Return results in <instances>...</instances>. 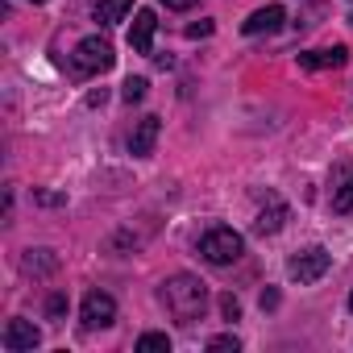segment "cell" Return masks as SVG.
I'll return each mask as SVG.
<instances>
[{
	"label": "cell",
	"instance_id": "obj_1",
	"mask_svg": "<svg viewBox=\"0 0 353 353\" xmlns=\"http://www.w3.org/2000/svg\"><path fill=\"white\" fill-rule=\"evenodd\" d=\"M162 303L179 324H196L208 307V287L196 274H174V279L162 283Z\"/></svg>",
	"mask_w": 353,
	"mask_h": 353
},
{
	"label": "cell",
	"instance_id": "obj_2",
	"mask_svg": "<svg viewBox=\"0 0 353 353\" xmlns=\"http://www.w3.org/2000/svg\"><path fill=\"white\" fill-rule=\"evenodd\" d=\"M241 254H245V237L237 229H229V225H212L200 237V258L208 266H233Z\"/></svg>",
	"mask_w": 353,
	"mask_h": 353
},
{
	"label": "cell",
	"instance_id": "obj_3",
	"mask_svg": "<svg viewBox=\"0 0 353 353\" xmlns=\"http://www.w3.org/2000/svg\"><path fill=\"white\" fill-rule=\"evenodd\" d=\"M328 266H332V254H328L324 245H307V250H299V254L287 262V274H291L295 283H316V279L328 274Z\"/></svg>",
	"mask_w": 353,
	"mask_h": 353
},
{
	"label": "cell",
	"instance_id": "obj_4",
	"mask_svg": "<svg viewBox=\"0 0 353 353\" xmlns=\"http://www.w3.org/2000/svg\"><path fill=\"white\" fill-rule=\"evenodd\" d=\"M117 63V54H112V42L108 38H83L79 46H75V67L83 71V75H100V71H108Z\"/></svg>",
	"mask_w": 353,
	"mask_h": 353
},
{
	"label": "cell",
	"instance_id": "obj_5",
	"mask_svg": "<svg viewBox=\"0 0 353 353\" xmlns=\"http://www.w3.org/2000/svg\"><path fill=\"white\" fill-rule=\"evenodd\" d=\"M79 320H83L88 332L108 328V324L117 320V299H112L108 291H88V295H83V312H79Z\"/></svg>",
	"mask_w": 353,
	"mask_h": 353
},
{
	"label": "cell",
	"instance_id": "obj_6",
	"mask_svg": "<svg viewBox=\"0 0 353 353\" xmlns=\"http://www.w3.org/2000/svg\"><path fill=\"white\" fill-rule=\"evenodd\" d=\"M0 345H5L9 353H34V349L42 345V332H38L30 320H21V316H17V320H9V324H5V332H0Z\"/></svg>",
	"mask_w": 353,
	"mask_h": 353
},
{
	"label": "cell",
	"instance_id": "obj_7",
	"mask_svg": "<svg viewBox=\"0 0 353 353\" xmlns=\"http://www.w3.org/2000/svg\"><path fill=\"white\" fill-rule=\"evenodd\" d=\"M349 63V46H324V50H307L299 54V67L303 71H336Z\"/></svg>",
	"mask_w": 353,
	"mask_h": 353
},
{
	"label": "cell",
	"instance_id": "obj_8",
	"mask_svg": "<svg viewBox=\"0 0 353 353\" xmlns=\"http://www.w3.org/2000/svg\"><path fill=\"white\" fill-rule=\"evenodd\" d=\"M287 221H291V208H287L279 196H270V200H266V208H262V212H258V221H254V233H262V237H274V233H279Z\"/></svg>",
	"mask_w": 353,
	"mask_h": 353
},
{
	"label": "cell",
	"instance_id": "obj_9",
	"mask_svg": "<svg viewBox=\"0 0 353 353\" xmlns=\"http://www.w3.org/2000/svg\"><path fill=\"white\" fill-rule=\"evenodd\" d=\"M283 21H287L283 5H266V9L250 13V21L241 26V34H250V38H258V34H274V30H283Z\"/></svg>",
	"mask_w": 353,
	"mask_h": 353
},
{
	"label": "cell",
	"instance_id": "obj_10",
	"mask_svg": "<svg viewBox=\"0 0 353 353\" xmlns=\"http://www.w3.org/2000/svg\"><path fill=\"white\" fill-rule=\"evenodd\" d=\"M154 30H158V17H154V9H137V17H133V30H129V46H133L137 54H150V46H154Z\"/></svg>",
	"mask_w": 353,
	"mask_h": 353
},
{
	"label": "cell",
	"instance_id": "obj_11",
	"mask_svg": "<svg viewBox=\"0 0 353 353\" xmlns=\"http://www.w3.org/2000/svg\"><path fill=\"white\" fill-rule=\"evenodd\" d=\"M158 117H141L137 121V129H133V137H129V154L133 158H150L154 154V141H158Z\"/></svg>",
	"mask_w": 353,
	"mask_h": 353
},
{
	"label": "cell",
	"instance_id": "obj_12",
	"mask_svg": "<svg viewBox=\"0 0 353 353\" xmlns=\"http://www.w3.org/2000/svg\"><path fill=\"white\" fill-rule=\"evenodd\" d=\"M54 266H59L54 250H30V254H26V262H21V270H26V274H50Z\"/></svg>",
	"mask_w": 353,
	"mask_h": 353
},
{
	"label": "cell",
	"instance_id": "obj_13",
	"mask_svg": "<svg viewBox=\"0 0 353 353\" xmlns=\"http://www.w3.org/2000/svg\"><path fill=\"white\" fill-rule=\"evenodd\" d=\"M129 9H133V0H100V5H96V21L117 26V21H125Z\"/></svg>",
	"mask_w": 353,
	"mask_h": 353
},
{
	"label": "cell",
	"instance_id": "obj_14",
	"mask_svg": "<svg viewBox=\"0 0 353 353\" xmlns=\"http://www.w3.org/2000/svg\"><path fill=\"white\" fill-rule=\"evenodd\" d=\"M332 208L336 212H353V179L341 170V183L332 188Z\"/></svg>",
	"mask_w": 353,
	"mask_h": 353
},
{
	"label": "cell",
	"instance_id": "obj_15",
	"mask_svg": "<svg viewBox=\"0 0 353 353\" xmlns=\"http://www.w3.org/2000/svg\"><path fill=\"white\" fill-rule=\"evenodd\" d=\"M137 353H170V336L166 332H141L137 336Z\"/></svg>",
	"mask_w": 353,
	"mask_h": 353
},
{
	"label": "cell",
	"instance_id": "obj_16",
	"mask_svg": "<svg viewBox=\"0 0 353 353\" xmlns=\"http://www.w3.org/2000/svg\"><path fill=\"white\" fill-rule=\"evenodd\" d=\"M145 88H150V83H145L141 75H133V79H125V88H121V100H125V104H137V100H145Z\"/></svg>",
	"mask_w": 353,
	"mask_h": 353
},
{
	"label": "cell",
	"instance_id": "obj_17",
	"mask_svg": "<svg viewBox=\"0 0 353 353\" xmlns=\"http://www.w3.org/2000/svg\"><path fill=\"white\" fill-rule=\"evenodd\" d=\"M208 349H212V353H221V349H233V353H237V349H241V341H237L233 332H225V336H212V341H208Z\"/></svg>",
	"mask_w": 353,
	"mask_h": 353
},
{
	"label": "cell",
	"instance_id": "obj_18",
	"mask_svg": "<svg viewBox=\"0 0 353 353\" xmlns=\"http://www.w3.org/2000/svg\"><path fill=\"white\" fill-rule=\"evenodd\" d=\"M46 316H50V320H63V316H67V295H50Z\"/></svg>",
	"mask_w": 353,
	"mask_h": 353
},
{
	"label": "cell",
	"instance_id": "obj_19",
	"mask_svg": "<svg viewBox=\"0 0 353 353\" xmlns=\"http://www.w3.org/2000/svg\"><path fill=\"white\" fill-rule=\"evenodd\" d=\"M221 312H225V320H241V303H237V295H221Z\"/></svg>",
	"mask_w": 353,
	"mask_h": 353
},
{
	"label": "cell",
	"instance_id": "obj_20",
	"mask_svg": "<svg viewBox=\"0 0 353 353\" xmlns=\"http://www.w3.org/2000/svg\"><path fill=\"white\" fill-rule=\"evenodd\" d=\"M162 5H166V9H174V13H188V9H196V5H200V0H162Z\"/></svg>",
	"mask_w": 353,
	"mask_h": 353
},
{
	"label": "cell",
	"instance_id": "obj_21",
	"mask_svg": "<svg viewBox=\"0 0 353 353\" xmlns=\"http://www.w3.org/2000/svg\"><path fill=\"white\" fill-rule=\"evenodd\" d=\"M212 34V21H200V26H188V38H208Z\"/></svg>",
	"mask_w": 353,
	"mask_h": 353
},
{
	"label": "cell",
	"instance_id": "obj_22",
	"mask_svg": "<svg viewBox=\"0 0 353 353\" xmlns=\"http://www.w3.org/2000/svg\"><path fill=\"white\" fill-rule=\"evenodd\" d=\"M262 307H279V291H262Z\"/></svg>",
	"mask_w": 353,
	"mask_h": 353
},
{
	"label": "cell",
	"instance_id": "obj_23",
	"mask_svg": "<svg viewBox=\"0 0 353 353\" xmlns=\"http://www.w3.org/2000/svg\"><path fill=\"white\" fill-rule=\"evenodd\" d=\"M30 5H46V0H30Z\"/></svg>",
	"mask_w": 353,
	"mask_h": 353
},
{
	"label": "cell",
	"instance_id": "obj_24",
	"mask_svg": "<svg viewBox=\"0 0 353 353\" xmlns=\"http://www.w3.org/2000/svg\"><path fill=\"white\" fill-rule=\"evenodd\" d=\"M349 312H353V295H349Z\"/></svg>",
	"mask_w": 353,
	"mask_h": 353
},
{
	"label": "cell",
	"instance_id": "obj_25",
	"mask_svg": "<svg viewBox=\"0 0 353 353\" xmlns=\"http://www.w3.org/2000/svg\"><path fill=\"white\" fill-rule=\"evenodd\" d=\"M349 21H353V17H349Z\"/></svg>",
	"mask_w": 353,
	"mask_h": 353
}]
</instances>
